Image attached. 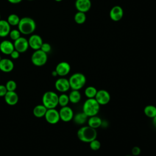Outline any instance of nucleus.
Instances as JSON below:
<instances>
[{"mask_svg": "<svg viewBox=\"0 0 156 156\" xmlns=\"http://www.w3.org/2000/svg\"><path fill=\"white\" fill-rule=\"evenodd\" d=\"M97 131L88 126H84L79 129L77 132L78 139L84 143H90L92 140L96 139Z\"/></svg>", "mask_w": 156, "mask_h": 156, "instance_id": "f257e3e1", "label": "nucleus"}, {"mask_svg": "<svg viewBox=\"0 0 156 156\" xmlns=\"http://www.w3.org/2000/svg\"><path fill=\"white\" fill-rule=\"evenodd\" d=\"M17 26L21 34L27 35L33 34L35 30L36 23L34 20L30 17H23L20 19Z\"/></svg>", "mask_w": 156, "mask_h": 156, "instance_id": "f03ea898", "label": "nucleus"}, {"mask_svg": "<svg viewBox=\"0 0 156 156\" xmlns=\"http://www.w3.org/2000/svg\"><path fill=\"white\" fill-rule=\"evenodd\" d=\"M100 110V105L94 98H87L82 105V112L88 116L97 115Z\"/></svg>", "mask_w": 156, "mask_h": 156, "instance_id": "7ed1b4c3", "label": "nucleus"}, {"mask_svg": "<svg viewBox=\"0 0 156 156\" xmlns=\"http://www.w3.org/2000/svg\"><path fill=\"white\" fill-rule=\"evenodd\" d=\"M42 104L48 109L55 108L58 105V95L52 91L45 92L42 96Z\"/></svg>", "mask_w": 156, "mask_h": 156, "instance_id": "20e7f679", "label": "nucleus"}, {"mask_svg": "<svg viewBox=\"0 0 156 156\" xmlns=\"http://www.w3.org/2000/svg\"><path fill=\"white\" fill-rule=\"evenodd\" d=\"M70 88L75 90L82 89L85 85L87 79L85 76L80 73H76L72 74L68 79Z\"/></svg>", "mask_w": 156, "mask_h": 156, "instance_id": "39448f33", "label": "nucleus"}, {"mask_svg": "<svg viewBox=\"0 0 156 156\" xmlns=\"http://www.w3.org/2000/svg\"><path fill=\"white\" fill-rule=\"evenodd\" d=\"M48 60L47 54L41 51L38 49L35 51L31 56V62L35 66H41L46 64Z\"/></svg>", "mask_w": 156, "mask_h": 156, "instance_id": "423d86ee", "label": "nucleus"}, {"mask_svg": "<svg viewBox=\"0 0 156 156\" xmlns=\"http://www.w3.org/2000/svg\"><path fill=\"white\" fill-rule=\"evenodd\" d=\"M94 99L100 105H105L108 104L110 101L111 96L108 91L101 89L98 90Z\"/></svg>", "mask_w": 156, "mask_h": 156, "instance_id": "0eeeda50", "label": "nucleus"}, {"mask_svg": "<svg viewBox=\"0 0 156 156\" xmlns=\"http://www.w3.org/2000/svg\"><path fill=\"white\" fill-rule=\"evenodd\" d=\"M58 112L60 115V119L62 121L67 122L73 120L74 116V112L70 107L68 105L62 107Z\"/></svg>", "mask_w": 156, "mask_h": 156, "instance_id": "6e6552de", "label": "nucleus"}, {"mask_svg": "<svg viewBox=\"0 0 156 156\" xmlns=\"http://www.w3.org/2000/svg\"><path fill=\"white\" fill-rule=\"evenodd\" d=\"M44 118L46 121L51 124H55L60 120L59 112L55 108L48 109Z\"/></svg>", "mask_w": 156, "mask_h": 156, "instance_id": "1a4fd4ad", "label": "nucleus"}, {"mask_svg": "<svg viewBox=\"0 0 156 156\" xmlns=\"http://www.w3.org/2000/svg\"><path fill=\"white\" fill-rule=\"evenodd\" d=\"M15 49L18 51L20 53L25 52L29 48L28 40L23 37H20L13 42Z\"/></svg>", "mask_w": 156, "mask_h": 156, "instance_id": "9d476101", "label": "nucleus"}, {"mask_svg": "<svg viewBox=\"0 0 156 156\" xmlns=\"http://www.w3.org/2000/svg\"><path fill=\"white\" fill-rule=\"evenodd\" d=\"M55 88L58 91L63 93L68 91L70 89L68 79L63 77L58 78L55 82Z\"/></svg>", "mask_w": 156, "mask_h": 156, "instance_id": "9b49d317", "label": "nucleus"}, {"mask_svg": "<svg viewBox=\"0 0 156 156\" xmlns=\"http://www.w3.org/2000/svg\"><path fill=\"white\" fill-rule=\"evenodd\" d=\"M29 47L34 51L40 49L43 44V40L41 37L37 34H32L28 39Z\"/></svg>", "mask_w": 156, "mask_h": 156, "instance_id": "f8f14e48", "label": "nucleus"}, {"mask_svg": "<svg viewBox=\"0 0 156 156\" xmlns=\"http://www.w3.org/2000/svg\"><path fill=\"white\" fill-rule=\"evenodd\" d=\"M55 70L56 71L58 76L64 77L68 75L70 72L71 66L66 62H61L57 65Z\"/></svg>", "mask_w": 156, "mask_h": 156, "instance_id": "ddd939ff", "label": "nucleus"}, {"mask_svg": "<svg viewBox=\"0 0 156 156\" xmlns=\"http://www.w3.org/2000/svg\"><path fill=\"white\" fill-rule=\"evenodd\" d=\"M75 7L79 12L86 13L90 9L91 2L90 0H76Z\"/></svg>", "mask_w": 156, "mask_h": 156, "instance_id": "4468645a", "label": "nucleus"}, {"mask_svg": "<svg viewBox=\"0 0 156 156\" xmlns=\"http://www.w3.org/2000/svg\"><path fill=\"white\" fill-rule=\"evenodd\" d=\"M123 10L119 5L113 7L110 11V17L114 21H118L123 16Z\"/></svg>", "mask_w": 156, "mask_h": 156, "instance_id": "2eb2a0df", "label": "nucleus"}, {"mask_svg": "<svg viewBox=\"0 0 156 156\" xmlns=\"http://www.w3.org/2000/svg\"><path fill=\"white\" fill-rule=\"evenodd\" d=\"M15 49L13 43L9 40H3L0 43V51L5 55H10Z\"/></svg>", "mask_w": 156, "mask_h": 156, "instance_id": "dca6fc26", "label": "nucleus"}, {"mask_svg": "<svg viewBox=\"0 0 156 156\" xmlns=\"http://www.w3.org/2000/svg\"><path fill=\"white\" fill-rule=\"evenodd\" d=\"M14 68L13 62L9 58H1L0 60V70L4 73H10Z\"/></svg>", "mask_w": 156, "mask_h": 156, "instance_id": "f3484780", "label": "nucleus"}, {"mask_svg": "<svg viewBox=\"0 0 156 156\" xmlns=\"http://www.w3.org/2000/svg\"><path fill=\"white\" fill-rule=\"evenodd\" d=\"M5 102L9 105H15L18 102V96L15 91H7L5 95L4 96Z\"/></svg>", "mask_w": 156, "mask_h": 156, "instance_id": "a211bd4d", "label": "nucleus"}, {"mask_svg": "<svg viewBox=\"0 0 156 156\" xmlns=\"http://www.w3.org/2000/svg\"><path fill=\"white\" fill-rule=\"evenodd\" d=\"M11 30L10 25L4 20H0V37H5L9 35Z\"/></svg>", "mask_w": 156, "mask_h": 156, "instance_id": "6ab92c4d", "label": "nucleus"}, {"mask_svg": "<svg viewBox=\"0 0 156 156\" xmlns=\"http://www.w3.org/2000/svg\"><path fill=\"white\" fill-rule=\"evenodd\" d=\"M102 122V119L100 117L98 116L97 115L88 117L87 120L88 126L95 129L101 126Z\"/></svg>", "mask_w": 156, "mask_h": 156, "instance_id": "aec40b11", "label": "nucleus"}, {"mask_svg": "<svg viewBox=\"0 0 156 156\" xmlns=\"http://www.w3.org/2000/svg\"><path fill=\"white\" fill-rule=\"evenodd\" d=\"M88 118V117L83 112H82L76 113L75 115H74L73 119L76 124L83 125L86 122H87Z\"/></svg>", "mask_w": 156, "mask_h": 156, "instance_id": "412c9836", "label": "nucleus"}, {"mask_svg": "<svg viewBox=\"0 0 156 156\" xmlns=\"http://www.w3.org/2000/svg\"><path fill=\"white\" fill-rule=\"evenodd\" d=\"M48 108L43 104L36 105L33 109V114L37 118H41L44 116Z\"/></svg>", "mask_w": 156, "mask_h": 156, "instance_id": "4be33fe9", "label": "nucleus"}, {"mask_svg": "<svg viewBox=\"0 0 156 156\" xmlns=\"http://www.w3.org/2000/svg\"><path fill=\"white\" fill-rule=\"evenodd\" d=\"M69 102L73 104H77L81 100L82 95L79 90H72L68 94Z\"/></svg>", "mask_w": 156, "mask_h": 156, "instance_id": "5701e85b", "label": "nucleus"}, {"mask_svg": "<svg viewBox=\"0 0 156 156\" xmlns=\"http://www.w3.org/2000/svg\"><path fill=\"white\" fill-rule=\"evenodd\" d=\"M144 115L149 118H153L156 115V107L154 105H147L144 108Z\"/></svg>", "mask_w": 156, "mask_h": 156, "instance_id": "b1692460", "label": "nucleus"}, {"mask_svg": "<svg viewBox=\"0 0 156 156\" xmlns=\"http://www.w3.org/2000/svg\"><path fill=\"white\" fill-rule=\"evenodd\" d=\"M98 90L93 86L87 87L84 91V94L87 98H94Z\"/></svg>", "mask_w": 156, "mask_h": 156, "instance_id": "393cba45", "label": "nucleus"}, {"mask_svg": "<svg viewBox=\"0 0 156 156\" xmlns=\"http://www.w3.org/2000/svg\"><path fill=\"white\" fill-rule=\"evenodd\" d=\"M20 19L21 18H20L18 15H17L16 14L12 13L8 16L7 21L10 25V26H18Z\"/></svg>", "mask_w": 156, "mask_h": 156, "instance_id": "a878e982", "label": "nucleus"}, {"mask_svg": "<svg viewBox=\"0 0 156 156\" xmlns=\"http://www.w3.org/2000/svg\"><path fill=\"white\" fill-rule=\"evenodd\" d=\"M74 21L76 23L79 24H81L85 23V20H86V15L85 13L84 12H77L74 17Z\"/></svg>", "mask_w": 156, "mask_h": 156, "instance_id": "bb28decb", "label": "nucleus"}, {"mask_svg": "<svg viewBox=\"0 0 156 156\" xmlns=\"http://www.w3.org/2000/svg\"><path fill=\"white\" fill-rule=\"evenodd\" d=\"M69 102V100L68 94L63 93L58 96V105H60L61 107L68 105Z\"/></svg>", "mask_w": 156, "mask_h": 156, "instance_id": "cd10ccee", "label": "nucleus"}, {"mask_svg": "<svg viewBox=\"0 0 156 156\" xmlns=\"http://www.w3.org/2000/svg\"><path fill=\"white\" fill-rule=\"evenodd\" d=\"M89 146H90V147L91 150L93 151H98L100 149L101 147V142L97 140V139H94L93 140H92L91 141H90L89 143Z\"/></svg>", "mask_w": 156, "mask_h": 156, "instance_id": "c85d7f7f", "label": "nucleus"}, {"mask_svg": "<svg viewBox=\"0 0 156 156\" xmlns=\"http://www.w3.org/2000/svg\"><path fill=\"white\" fill-rule=\"evenodd\" d=\"M5 86L7 91H15L16 88V83L13 80H9L7 82Z\"/></svg>", "mask_w": 156, "mask_h": 156, "instance_id": "c756f323", "label": "nucleus"}, {"mask_svg": "<svg viewBox=\"0 0 156 156\" xmlns=\"http://www.w3.org/2000/svg\"><path fill=\"white\" fill-rule=\"evenodd\" d=\"M9 35L11 40L15 41L21 37V33L18 29H13L10 30Z\"/></svg>", "mask_w": 156, "mask_h": 156, "instance_id": "7c9ffc66", "label": "nucleus"}, {"mask_svg": "<svg viewBox=\"0 0 156 156\" xmlns=\"http://www.w3.org/2000/svg\"><path fill=\"white\" fill-rule=\"evenodd\" d=\"M40 49L41 51H43V52H44L45 53L48 54V52H49L51 50V46L50 45V44H49L48 43H43Z\"/></svg>", "mask_w": 156, "mask_h": 156, "instance_id": "2f4dec72", "label": "nucleus"}, {"mask_svg": "<svg viewBox=\"0 0 156 156\" xmlns=\"http://www.w3.org/2000/svg\"><path fill=\"white\" fill-rule=\"evenodd\" d=\"M131 152L133 156H138L141 153V149L138 146H134L132 147Z\"/></svg>", "mask_w": 156, "mask_h": 156, "instance_id": "473e14b6", "label": "nucleus"}, {"mask_svg": "<svg viewBox=\"0 0 156 156\" xmlns=\"http://www.w3.org/2000/svg\"><path fill=\"white\" fill-rule=\"evenodd\" d=\"M7 92V88L4 85H0V97H4Z\"/></svg>", "mask_w": 156, "mask_h": 156, "instance_id": "72a5a7b5", "label": "nucleus"}, {"mask_svg": "<svg viewBox=\"0 0 156 156\" xmlns=\"http://www.w3.org/2000/svg\"><path fill=\"white\" fill-rule=\"evenodd\" d=\"M20 54V53L18 51H17L16 50L14 49V50L11 52V54H10V57H11L12 58H13V59H17V58H19Z\"/></svg>", "mask_w": 156, "mask_h": 156, "instance_id": "f704fd0d", "label": "nucleus"}, {"mask_svg": "<svg viewBox=\"0 0 156 156\" xmlns=\"http://www.w3.org/2000/svg\"><path fill=\"white\" fill-rule=\"evenodd\" d=\"M7 1H8V2H9L11 4H18V3L21 2L23 0H7Z\"/></svg>", "mask_w": 156, "mask_h": 156, "instance_id": "c9c22d12", "label": "nucleus"}, {"mask_svg": "<svg viewBox=\"0 0 156 156\" xmlns=\"http://www.w3.org/2000/svg\"><path fill=\"white\" fill-rule=\"evenodd\" d=\"M152 124L156 128V115L152 118Z\"/></svg>", "mask_w": 156, "mask_h": 156, "instance_id": "e433bc0d", "label": "nucleus"}, {"mask_svg": "<svg viewBox=\"0 0 156 156\" xmlns=\"http://www.w3.org/2000/svg\"><path fill=\"white\" fill-rule=\"evenodd\" d=\"M51 74H52V76H54V77H56V76H58V74H57V72H56L55 70L52 71V73H51Z\"/></svg>", "mask_w": 156, "mask_h": 156, "instance_id": "4c0bfd02", "label": "nucleus"}, {"mask_svg": "<svg viewBox=\"0 0 156 156\" xmlns=\"http://www.w3.org/2000/svg\"><path fill=\"white\" fill-rule=\"evenodd\" d=\"M55 1H57V2H60V1H62V0H55Z\"/></svg>", "mask_w": 156, "mask_h": 156, "instance_id": "58836bf2", "label": "nucleus"}, {"mask_svg": "<svg viewBox=\"0 0 156 156\" xmlns=\"http://www.w3.org/2000/svg\"><path fill=\"white\" fill-rule=\"evenodd\" d=\"M27 1H34V0H27Z\"/></svg>", "mask_w": 156, "mask_h": 156, "instance_id": "ea45409f", "label": "nucleus"}, {"mask_svg": "<svg viewBox=\"0 0 156 156\" xmlns=\"http://www.w3.org/2000/svg\"><path fill=\"white\" fill-rule=\"evenodd\" d=\"M0 20H1V14H0Z\"/></svg>", "mask_w": 156, "mask_h": 156, "instance_id": "a19ab883", "label": "nucleus"}, {"mask_svg": "<svg viewBox=\"0 0 156 156\" xmlns=\"http://www.w3.org/2000/svg\"><path fill=\"white\" fill-rule=\"evenodd\" d=\"M1 57H0V60H1Z\"/></svg>", "mask_w": 156, "mask_h": 156, "instance_id": "79ce46f5", "label": "nucleus"}]
</instances>
